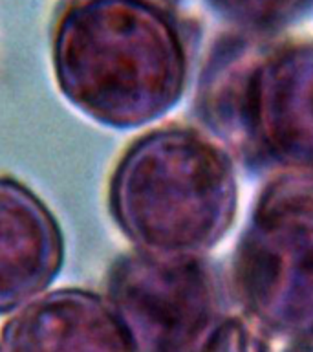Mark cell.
<instances>
[{"label":"cell","mask_w":313,"mask_h":352,"mask_svg":"<svg viewBox=\"0 0 313 352\" xmlns=\"http://www.w3.org/2000/svg\"><path fill=\"white\" fill-rule=\"evenodd\" d=\"M205 132L255 173H313V38H218L198 77Z\"/></svg>","instance_id":"obj_2"},{"label":"cell","mask_w":313,"mask_h":352,"mask_svg":"<svg viewBox=\"0 0 313 352\" xmlns=\"http://www.w3.org/2000/svg\"><path fill=\"white\" fill-rule=\"evenodd\" d=\"M310 343H313V341H310Z\"/></svg>","instance_id":"obj_11"},{"label":"cell","mask_w":313,"mask_h":352,"mask_svg":"<svg viewBox=\"0 0 313 352\" xmlns=\"http://www.w3.org/2000/svg\"><path fill=\"white\" fill-rule=\"evenodd\" d=\"M284 352H313V343H310V341H299V343H293Z\"/></svg>","instance_id":"obj_10"},{"label":"cell","mask_w":313,"mask_h":352,"mask_svg":"<svg viewBox=\"0 0 313 352\" xmlns=\"http://www.w3.org/2000/svg\"><path fill=\"white\" fill-rule=\"evenodd\" d=\"M233 160L222 143L194 126L167 125L143 134L110 178L115 226L141 252L203 255L235 222Z\"/></svg>","instance_id":"obj_3"},{"label":"cell","mask_w":313,"mask_h":352,"mask_svg":"<svg viewBox=\"0 0 313 352\" xmlns=\"http://www.w3.org/2000/svg\"><path fill=\"white\" fill-rule=\"evenodd\" d=\"M0 352H137L106 296L82 288L44 292L8 319Z\"/></svg>","instance_id":"obj_6"},{"label":"cell","mask_w":313,"mask_h":352,"mask_svg":"<svg viewBox=\"0 0 313 352\" xmlns=\"http://www.w3.org/2000/svg\"><path fill=\"white\" fill-rule=\"evenodd\" d=\"M65 264V239L49 208L22 182L0 176V316L43 296Z\"/></svg>","instance_id":"obj_7"},{"label":"cell","mask_w":313,"mask_h":352,"mask_svg":"<svg viewBox=\"0 0 313 352\" xmlns=\"http://www.w3.org/2000/svg\"><path fill=\"white\" fill-rule=\"evenodd\" d=\"M191 33L181 0H66L51 35L57 87L99 125L145 126L183 98Z\"/></svg>","instance_id":"obj_1"},{"label":"cell","mask_w":313,"mask_h":352,"mask_svg":"<svg viewBox=\"0 0 313 352\" xmlns=\"http://www.w3.org/2000/svg\"><path fill=\"white\" fill-rule=\"evenodd\" d=\"M268 332L246 314L220 319L196 352H271Z\"/></svg>","instance_id":"obj_9"},{"label":"cell","mask_w":313,"mask_h":352,"mask_svg":"<svg viewBox=\"0 0 313 352\" xmlns=\"http://www.w3.org/2000/svg\"><path fill=\"white\" fill-rule=\"evenodd\" d=\"M214 11L246 33L277 32L312 10L313 0H207Z\"/></svg>","instance_id":"obj_8"},{"label":"cell","mask_w":313,"mask_h":352,"mask_svg":"<svg viewBox=\"0 0 313 352\" xmlns=\"http://www.w3.org/2000/svg\"><path fill=\"white\" fill-rule=\"evenodd\" d=\"M227 279L268 334L313 341V173L275 175L260 191Z\"/></svg>","instance_id":"obj_4"},{"label":"cell","mask_w":313,"mask_h":352,"mask_svg":"<svg viewBox=\"0 0 313 352\" xmlns=\"http://www.w3.org/2000/svg\"><path fill=\"white\" fill-rule=\"evenodd\" d=\"M229 285L203 255L125 253L106 275V299L137 352H196L225 314Z\"/></svg>","instance_id":"obj_5"}]
</instances>
